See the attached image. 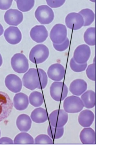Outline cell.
Returning <instances> with one entry per match:
<instances>
[{"mask_svg": "<svg viewBox=\"0 0 114 149\" xmlns=\"http://www.w3.org/2000/svg\"><path fill=\"white\" fill-rule=\"evenodd\" d=\"M49 49L43 44H38L31 49L29 54V59L34 64H39L44 62L49 56Z\"/></svg>", "mask_w": 114, "mask_h": 149, "instance_id": "1", "label": "cell"}, {"mask_svg": "<svg viewBox=\"0 0 114 149\" xmlns=\"http://www.w3.org/2000/svg\"><path fill=\"white\" fill-rule=\"evenodd\" d=\"M22 84L25 88L30 90L39 89L40 80L37 69H29L23 76Z\"/></svg>", "mask_w": 114, "mask_h": 149, "instance_id": "2", "label": "cell"}, {"mask_svg": "<svg viewBox=\"0 0 114 149\" xmlns=\"http://www.w3.org/2000/svg\"><path fill=\"white\" fill-rule=\"evenodd\" d=\"M51 97L57 102L63 101L66 97L68 93V89L64 82L60 81L53 82L49 89Z\"/></svg>", "mask_w": 114, "mask_h": 149, "instance_id": "3", "label": "cell"}, {"mask_svg": "<svg viewBox=\"0 0 114 149\" xmlns=\"http://www.w3.org/2000/svg\"><path fill=\"white\" fill-rule=\"evenodd\" d=\"M63 102L64 111L67 113H76L81 112L84 105L81 98L72 95L65 98Z\"/></svg>", "mask_w": 114, "mask_h": 149, "instance_id": "4", "label": "cell"}, {"mask_svg": "<svg viewBox=\"0 0 114 149\" xmlns=\"http://www.w3.org/2000/svg\"><path fill=\"white\" fill-rule=\"evenodd\" d=\"M35 17L41 24L47 25L51 24L54 20V14L50 7L47 5H42L36 9Z\"/></svg>", "mask_w": 114, "mask_h": 149, "instance_id": "5", "label": "cell"}, {"mask_svg": "<svg viewBox=\"0 0 114 149\" xmlns=\"http://www.w3.org/2000/svg\"><path fill=\"white\" fill-rule=\"evenodd\" d=\"M13 107V103L9 95L0 91V122L9 117Z\"/></svg>", "mask_w": 114, "mask_h": 149, "instance_id": "6", "label": "cell"}, {"mask_svg": "<svg viewBox=\"0 0 114 149\" xmlns=\"http://www.w3.org/2000/svg\"><path fill=\"white\" fill-rule=\"evenodd\" d=\"M11 65L14 71L19 74L25 73L29 68L28 61L24 54L16 53L11 60Z\"/></svg>", "mask_w": 114, "mask_h": 149, "instance_id": "7", "label": "cell"}, {"mask_svg": "<svg viewBox=\"0 0 114 149\" xmlns=\"http://www.w3.org/2000/svg\"><path fill=\"white\" fill-rule=\"evenodd\" d=\"M68 114L64 110H54L49 116L50 125L54 127H63L67 123Z\"/></svg>", "mask_w": 114, "mask_h": 149, "instance_id": "8", "label": "cell"}, {"mask_svg": "<svg viewBox=\"0 0 114 149\" xmlns=\"http://www.w3.org/2000/svg\"><path fill=\"white\" fill-rule=\"evenodd\" d=\"M67 34V29L65 25L58 24L54 25L52 29L49 36L53 43L59 44L66 39Z\"/></svg>", "mask_w": 114, "mask_h": 149, "instance_id": "9", "label": "cell"}, {"mask_svg": "<svg viewBox=\"0 0 114 149\" xmlns=\"http://www.w3.org/2000/svg\"><path fill=\"white\" fill-rule=\"evenodd\" d=\"M91 49L88 45L86 44L80 45L74 52L73 58L79 64L87 63L90 58Z\"/></svg>", "mask_w": 114, "mask_h": 149, "instance_id": "10", "label": "cell"}, {"mask_svg": "<svg viewBox=\"0 0 114 149\" xmlns=\"http://www.w3.org/2000/svg\"><path fill=\"white\" fill-rule=\"evenodd\" d=\"M65 23L69 29L77 30L80 29L83 26L84 20L83 17L79 13H72L67 16L65 19Z\"/></svg>", "mask_w": 114, "mask_h": 149, "instance_id": "11", "label": "cell"}, {"mask_svg": "<svg viewBox=\"0 0 114 149\" xmlns=\"http://www.w3.org/2000/svg\"><path fill=\"white\" fill-rule=\"evenodd\" d=\"M6 22L11 26H18L22 22L24 16L22 13L17 9H10L7 10L4 16Z\"/></svg>", "mask_w": 114, "mask_h": 149, "instance_id": "12", "label": "cell"}, {"mask_svg": "<svg viewBox=\"0 0 114 149\" xmlns=\"http://www.w3.org/2000/svg\"><path fill=\"white\" fill-rule=\"evenodd\" d=\"M65 68L61 64L55 63L51 65L47 71L48 77L52 80L60 81L65 75Z\"/></svg>", "mask_w": 114, "mask_h": 149, "instance_id": "13", "label": "cell"}, {"mask_svg": "<svg viewBox=\"0 0 114 149\" xmlns=\"http://www.w3.org/2000/svg\"><path fill=\"white\" fill-rule=\"evenodd\" d=\"M4 36L7 42L11 45L19 44L22 39L21 31L19 28L11 26L4 31Z\"/></svg>", "mask_w": 114, "mask_h": 149, "instance_id": "14", "label": "cell"}, {"mask_svg": "<svg viewBox=\"0 0 114 149\" xmlns=\"http://www.w3.org/2000/svg\"><path fill=\"white\" fill-rule=\"evenodd\" d=\"M7 89L13 93L20 92L22 88V82L20 77L14 74L7 75L5 80Z\"/></svg>", "mask_w": 114, "mask_h": 149, "instance_id": "15", "label": "cell"}, {"mask_svg": "<svg viewBox=\"0 0 114 149\" xmlns=\"http://www.w3.org/2000/svg\"><path fill=\"white\" fill-rule=\"evenodd\" d=\"M31 38L37 43H42L47 39L48 36V30L44 25H36L30 31Z\"/></svg>", "mask_w": 114, "mask_h": 149, "instance_id": "16", "label": "cell"}, {"mask_svg": "<svg viewBox=\"0 0 114 149\" xmlns=\"http://www.w3.org/2000/svg\"><path fill=\"white\" fill-rule=\"evenodd\" d=\"M88 85L83 79H77L71 82L69 90L73 95L80 96L87 91Z\"/></svg>", "mask_w": 114, "mask_h": 149, "instance_id": "17", "label": "cell"}, {"mask_svg": "<svg viewBox=\"0 0 114 149\" xmlns=\"http://www.w3.org/2000/svg\"><path fill=\"white\" fill-rule=\"evenodd\" d=\"M13 103V105L16 109L19 111H24L28 106V97L24 93H18L15 95Z\"/></svg>", "mask_w": 114, "mask_h": 149, "instance_id": "18", "label": "cell"}, {"mask_svg": "<svg viewBox=\"0 0 114 149\" xmlns=\"http://www.w3.org/2000/svg\"><path fill=\"white\" fill-rule=\"evenodd\" d=\"M94 119V113L90 110L88 109L81 111L78 118L79 124L84 128L90 127L93 124Z\"/></svg>", "mask_w": 114, "mask_h": 149, "instance_id": "19", "label": "cell"}, {"mask_svg": "<svg viewBox=\"0 0 114 149\" xmlns=\"http://www.w3.org/2000/svg\"><path fill=\"white\" fill-rule=\"evenodd\" d=\"M80 140L83 144H95L96 134L95 131L90 127L83 128L79 135Z\"/></svg>", "mask_w": 114, "mask_h": 149, "instance_id": "20", "label": "cell"}, {"mask_svg": "<svg viewBox=\"0 0 114 149\" xmlns=\"http://www.w3.org/2000/svg\"><path fill=\"white\" fill-rule=\"evenodd\" d=\"M16 125L20 132H27L31 129L32 120L28 115L22 114L17 118Z\"/></svg>", "mask_w": 114, "mask_h": 149, "instance_id": "21", "label": "cell"}, {"mask_svg": "<svg viewBox=\"0 0 114 149\" xmlns=\"http://www.w3.org/2000/svg\"><path fill=\"white\" fill-rule=\"evenodd\" d=\"M30 117L31 120L36 123H44L48 118L47 111L42 107L37 108L31 112Z\"/></svg>", "mask_w": 114, "mask_h": 149, "instance_id": "22", "label": "cell"}, {"mask_svg": "<svg viewBox=\"0 0 114 149\" xmlns=\"http://www.w3.org/2000/svg\"><path fill=\"white\" fill-rule=\"evenodd\" d=\"M81 99L82 100L84 107L90 109L94 108L96 105V94L92 90L86 91L81 95Z\"/></svg>", "mask_w": 114, "mask_h": 149, "instance_id": "23", "label": "cell"}, {"mask_svg": "<svg viewBox=\"0 0 114 149\" xmlns=\"http://www.w3.org/2000/svg\"><path fill=\"white\" fill-rule=\"evenodd\" d=\"M28 99L30 104L35 107L42 106L44 101L43 94L37 91L32 92L29 95Z\"/></svg>", "mask_w": 114, "mask_h": 149, "instance_id": "24", "label": "cell"}, {"mask_svg": "<svg viewBox=\"0 0 114 149\" xmlns=\"http://www.w3.org/2000/svg\"><path fill=\"white\" fill-rule=\"evenodd\" d=\"M15 144H33L34 143L33 137L26 132H23L18 134L14 139Z\"/></svg>", "mask_w": 114, "mask_h": 149, "instance_id": "25", "label": "cell"}, {"mask_svg": "<svg viewBox=\"0 0 114 149\" xmlns=\"http://www.w3.org/2000/svg\"><path fill=\"white\" fill-rule=\"evenodd\" d=\"M82 15L84 20L83 26H89L93 22L95 18L94 12L89 8H85L79 12Z\"/></svg>", "mask_w": 114, "mask_h": 149, "instance_id": "26", "label": "cell"}, {"mask_svg": "<svg viewBox=\"0 0 114 149\" xmlns=\"http://www.w3.org/2000/svg\"><path fill=\"white\" fill-rule=\"evenodd\" d=\"M84 40L88 45L93 46L96 45V29L90 27L86 30L83 36Z\"/></svg>", "mask_w": 114, "mask_h": 149, "instance_id": "27", "label": "cell"}, {"mask_svg": "<svg viewBox=\"0 0 114 149\" xmlns=\"http://www.w3.org/2000/svg\"><path fill=\"white\" fill-rule=\"evenodd\" d=\"M47 133L52 139L54 140L60 139L64 134V127H54L49 125L47 129Z\"/></svg>", "mask_w": 114, "mask_h": 149, "instance_id": "28", "label": "cell"}, {"mask_svg": "<svg viewBox=\"0 0 114 149\" xmlns=\"http://www.w3.org/2000/svg\"><path fill=\"white\" fill-rule=\"evenodd\" d=\"M17 8L22 12H27L31 10L35 5V0H17Z\"/></svg>", "mask_w": 114, "mask_h": 149, "instance_id": "29", "label": "cell"}, {"mask_svg": "<svg viewBox=\"0 0 114 149\" xmlns=\"http://www.w3.org/2000/svg\"><path fill=\"white\" fill-rule=\"evenodd\" d=\"M70 66L71 70L74 72H83L87 68V63L84 64H79L72 58L70 60Z\"/></svg>", "mask_w": 114, "mask_h": 149, "instance_id": "30", "label": "cell"}, {"mask_svg": "<svg viewBox=\"0 0 114 149\" xmlns=\"http://www.w3.org/2000/svg\"><path fill=\"white\" fill-rule=\"evenodd\" d=\"M37 70L39 75L40 80V86L39 89H44L48 84V76L47 73L43 69L38 68Z\"/></svg>", "mask_w": 114, "mask_h": 149, "instance_id": "31", "label": "cell"}, {"mask_svg": "<svg viewBox=\"0 0 114 149\" xmlns=\"http://www.w3.org/2000/svg\"><path fill=\"white\" fill-rule=\"evenodd\" d=\"M34 143L36 144H52L53 140L49 136L46 134H40L36 136L34 140Z\"/></svg>", "mask_w": 114, "mask_h": 149, "instance_id": "32", "label": "cell"}, {"mask_svg": "<svg viewBox=\"0 0 114 149\" xmlns=\"http://www.w3.org/2000/svg\"><path fill=\"white\" fill-rule=\"evenodd\" d=\"M86 75L90 80L96 81V63H93L88 65L86 71Z\"/></svg>", "mask_w": 114, "mask_h": 149, "instance_id": "33", "label": "cell"}, {"mask_svg": "<svg viewBox=\"0 0 114 149\" xmlns=\"http://www.w3.org/2000/svg\"><path fill=\"white\" fill-rule=\"evenodd\" d=\"M70 42L69 39L67 38L64 42L59 44L53 43V46L54 49L57 51L62 52L67 49L70 46Z\"/></svg>", "mask_w": 114, "mask_h": 149, "instance_id": "34", "label": "cell"}, {"mask_svg": "<svg viewBox=\"0 0 114 149\" xmlns=\"http://www.w3.org/2000/svg\"><path fill=\"white\" fill-rule=\"evenodd\" d=\"M47 4L52 8H57L61 7L66 0H46Z\"/></svg>", "mask_w": 114, "mask_h": 149, "instance_id": "35", "label": "cell"}, {"mask_svg": "<svg viewBox=\"0 0 114 149\" xmlns=\"http://www.w3.org/2000/svg\"><path fill=\"white\" fill-rule=\"evenodd\" d=\"M13 0H0V9L6 10L10 8Z\"/></svg>", "mask_w": 114, "mask_h": 149, "instance_id": "36", "label": "cell"}, {"mask_svg": "<svg viewBox=\"0 0 114 149\" xmlns=\"http://www.w3.org/2000/svg\"><path fill=\"white\" fill-rule=\"evenodd\" d=\"M14 143V141L10 138L7 137H3L0 139V144H13Z\"/></svg>", "mask_w": 114, "mask_h": 149, "instance_id": "37", "label": "cell"}, {"mask_svg": "<svg viewBox=\"0 0 114 149\" xmlns=\"http://www.w3.org/2000/svg\"><path fill=\"white\" fill-rule=\"evenodd\" d=\"M3 31H4V30H3V26L0 24V36H1L3 34Z\"/></svg>", "mask_w": 114, "mask_h": 149, "instance_id": "38", "label": "cell"}, {"mask_svg": "<svg viewBox=\"0 0 114 149\" xmlns=\"http://www.w3.org/2000/svg\"><path fill=\"white\" fill-rule=\"evenodd\" d=\"M2 63H3V60H2V58L1 54H0V67L2 66Z\"/></svg>", "mask_w": 114, "mask_h": 149, "instance_id": "39", "label": "cell"}, {"mask_svg": "<svg viewBox=\"0 0 114 149\" xmlns=\"http://www.w3.org/2000/svg\"><path fill=\"white\" fill-rule=\"evenodd\" d=\"M91 2H93V3H95L96 2V0H89Z\"/></svg>", "mask_w": 114, "mask_h": 149, "instance_id": "40", "label": "cell"}, {"mask_svg": "<svg viewBox=\"0 0 114 149\" xmlns=\"http://www.w3.org/2000/svg\"><path fill=\"white\" fill-rule=\"evenodd\" d=\"M1 130H0V137H1Z\"/></svg>", "mask_w": 114, "mask_h": 149, "instance_id": "41", "label": "cell"}, {"mask_svg": "<svg viewBox=\"0 0 114 149\" xmlns=\"http://www.w3.org/2000/svg\"><path fill=\"white\" fill-rule=\"evenodd\" d=\"M15 1H16L17 0H14Z\"/></svg>", "mask_w": 114, "mask_h": 149, "instance_id": "42", "label": "cell"}]
</instances>
